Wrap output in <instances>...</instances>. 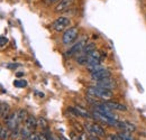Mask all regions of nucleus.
I'll return each mask as SVG.
<instances>
[{
	"instance_id": "f257e3e1",
	"label": "nucleus",
	"mask_w": 146,
	"mask_h": 140,
	"mask_svg": "<svg viewBox=\"0 0 146 140\" xmlns=\"http://www.w3.org/2000/svg\"><path fill=\"white\" fill-rule=\"evenodd\" d=\"M87 93H88L89 95H92V96L98 98V99H101V100H104V101H110V99L112 98V92H111V90L100 88V87H97V85L87 88Z\"/></svg>"
},
{
	"instance_id": "f03ea898",
	"label": "nucleus",
	"mask_w": 146,
	"mask_h": 140,
	"mask_svg": "<svg viewBox=\"0 0 146 140\" xmlns=\"http://www.w3.org/2000/svg\"><path fill=\"white\" fill-rule=\"evenodd\" d=\"M78 35H79V29L78 27H71L69 29H66L64 32V34L62 36V42L65 46H69V45H72L73 43L78 38Z\"/></svg>"
},
{
	"instance_id": "7ed1b4c3",
	"label": "nucleus",
	"mask_w": 146,
	"mask_h": 140,
	"mask_svg": "<svg viewBox=\"0 0 146 140\" xmlns=\"http://www.w3.org/2000/svg\"><path fill=\"white\" fill-rule=\"evenodd\" d=\"M84 129L87 130V132L89 135H93V136H98V137H105L106 136V131L104 128H101L99 124L97 123H90L86 122L84 123Z\"/></svg>"
},
{
	"instance_id": "20e7f679",
	"label": "nucleus",
	"mask_w": 146,
	"mask_h": 140,
	"mask_svg": "<svg viewBox=\"0 0 146 140\" xmlns=\"http://www.w3.org/2000/svg\"><path fill=\"white\" fill-rule=\"evenodd\" d=\"M71 25V19L68 17H58L52 25L53 29L55 32L60 33V32H63L64 29H66L69 26Z\"/></svg>"
},
{
	"instance_id": "39448f33",
	"label": "nucleus",
	"mask_w": 146,
	"mask_h": 140,
	"mask_svg": "<svg viewBox=\"0 0 146 140\" xmlns=\"http://www.w3.org/2000/svg\"><path fill=\"white\" fill-rule=\"evenodd\" d=\"M5 122H6V125L13 131L15 130L16 128H18L19 125V120H18V116H17V112H13V113H9L5 119Z\"/></svg>"
},
{
	"instance_id": "423d86ee",
	"label": "nucleus",
	"mask_w": 146,
	"mask_h": 140,
	"mask_svg": "<svg viewBox=\"0 0 146 140\" xmlns=\"http://www.w3.org/2000/svg\"><path fill=\"white\" fill-rule=\"evenodd\" d=\"M69 111L73 113L75 117H81V118H86V119H92L93 116H92L91 112L82 109V108H79V106H69Z\"/></svg>"
},
{
	"instance_id": "0eeeda50",
	"label": "nucleus",
	"mask_w": 146,
	"mask_h": 140,
	"mask_svg": "<svg viewBox=\"0 0 146 140\" xmlns=\"http://www.w3.org/2000/svg\"><path fill=\"white\" fill-rule=\"evenodd\" d=\"M86 44H87L86 39H83V40H80V42L75 43L74 45H72V46L70 47V50L65 53V55H66L68 57H72V56L76 55V54H80V53L82 52V50H83V47H84V45H86Z\"/></svg>"
},
{
	"instance_id": "6e6552de",
	"label": "nucleus",
	"mask_w": 146,
	"mask_h": 140,
	"mask_svg": "<svg viewBox=\"0 0 146 140\" xmlns=\"http://www.w3.org/2000/svg\"><path fill=\"white\" fill-rule=\"evenodd\" d=\"M87 58H88V65H91V64H100L104 57H102V53L96 50L87 54Z\"/></svg>"
},
{
	"instance_id": "1a4fd4ad",
	"label": "nucleus",
	"mask_w": 146,
	"mask_h": 140,
	"mask_svg": "<svg viewBox=\"0 0 146 140\" xmlns=\"http://www.w3.org/2000/svg\"><path fill=\"white\" fill-rule=\"evenodd\" d=\"M96 85H97V87H100V88H107V90H113V88H117V83H116V81L112 80L111 77H107V79L97 81Z\"/></svg>"
},
{
	"instance_id": "9d476101",
	"label": "nucleus",
	"mask_w": 146,
	"mask_h": 140,
	"mask_svg": "<svg viewBox=\"0 0 146 140\" xmlns=\"http://www.w3.org/2000/svg\"><path fill=\"white\" fill-rule=\"evenodd\" d=\"M90 77L93 81H100V80H104V79H107V77H111V73H110V71L102 69V70L97 71L94 73H91Z\"/></svg>"
},
{
	"instance_id": "9b49d317",
	"label": "nucleus",
	"mask_w": 146,
	"mask_h": 140,
	"mask_svg": "<svg viewBox=\"0 0 146 140\" xmlns=\"http://www.w3.org/2000/svg\"><path fill=\"white\" fill-rule=\"evenodd\" d=\"M74 0H60L58 3L55 6V13H63L66 11L69 8H71Z\"/></svg>"
},
{
	"instance_id": "f8f14e48",
	"label": "nucleus",
	"mask_w": 146,
	"mask_h": 140,
	"mask_svg": "<svg viewBox=\"0 0 146 140\" xmlns=\"http://www.w3.org/2000/svg\"><path fill=\"white\" fill-rule=\"evenodd\" d=\"M105 103L109 106L111 110H116V111H127V106L125 104H121L119 102L116 101H105Z\"/></svg>"
},
{
	"instance_id": "ddd939ff",
	"label": "nucleus",
	"mask_w": 146,
	"mask_h": 140,
	"mask_svg": "<svg viewBox=\"0 0 146 140\" xmlns=\"http://www.w3.org/2000/svg\"><path fill=\"white\" fill-rule=\"evenodd\" d=\"M25 127H27L29 130L34 131L37 127H38L36 118H35L34 116H28V118H27L26 121H25Z\"/></svg>"
},
{
	"instance_id": "4468645a",
	"label": "nucleus",
	"mask_w": 146,
	"mask_h": 140,
	"mask_svg": "<svg viewBox=\"0 0 146 140\" xmlns=\"http://www.w3.org/2000/svg\"><path fill=\"white\" fill-rule=\"evenodd\" d=\"M9 110H10L9 104H7V103H5V102H2V103H1V108H0V116H1V119H2V120H3V119L9 114Z\"/></svg>"
},
{
	"instance_id": "2eb2a0df",
	"label": "nucleus",
	"mask_w": 146,
	"mask_h": 140,
	"mask_svg": "<svg viewBox=\"0 0 146 140\" xmlns=\"http://www.w3.org/2000/svg\"><path fill=\"white\" fill-rule=\"evenodd\" d=\"M11 133H10V129L6 125H1V135H0V137H1V140H8L9 137H11L10 136Z\"/></svg>"
},
{
	"instance_id": "dca6fc26",
	"label": "nucleus",
	"mask_w": 146,
	"mask_h": 140,
	"mask_svg": "<svg viewBox=\"0 0 146 140\" xmlns=\"http://www.w3.org/2000/svg\"><path fill=\"white\" fill-rule=\"evenodd\" d=\"M32 133H33V131L29 130L27 127H24V128H21V130H20V137H21L23 140H27L31 137Z\"/></svg>"
},
{
	"instance_id": "f3484780",
	"label": "nucleus",
	"mask_w": 146,
	"mask_h": 140,
	"mask_svg": "<svg viewBox=\"0 0 146 140\" xmlns=\"http://www.w3.org/2000/svg\"><path fill=\"white\" fill-rule=\"evenodd\" d=\"M93 51H96V45H94V43H89V44H86L84 45V47H83V50H82V54H89V53L93 52Z\"/></svg>"
},
{
	"instance_id": "a211bd4d",
	"label": "nucleus",
	"mask_w": 146,
	"mask_h": 140,
	"mask_svg": "<svg viewBox=\"0 0 146 140\" xmlns=\"http://www.w3.org/2000/svg\"><path fill=\"white\" fill-rule=\"evenodd\" d=\"M17 116H18V120L20 123L23 122V121H26V119L28 118V113L24 109H20V110L17 111Z\"/></svg>"
},
{
	"instance_id": "6ab92c4d",
	"label": "nucleus",
	"mask_w": 146,
	"mask_h": 140,
	"mask_svg": "<svg viewBox=\"0 0 146 140\" xmlns=\"http://www.w3.org/2000/svg\"><path fill=\"white\" fill-rule=\"evenodd\" d=\"M102 69H105L101 64H91V65H87V70L89 71V73L91 74V73H94V72H97V71H100L102 70Z\"/></svg>"
},
{
	"instance_id": "aec40b11",
	"label": "nucleus",
	"mask_w": 146,
	"mask_h": 140,
	"mask_svg": "<svg viewBox=\"0 0 146 140\" xmlns=\"http://www.w3.org/2000/svg\"><path fill=\"white\" fill-rule=\"evenodd\" d=\"M37 123H38V127H40V128L44 129V130H46V129L48 128V122H47V120H46L45 118H43V117H40V118L37 119Z\"/></svg>"
},
{
	"instance_id": "412c9836",
	"label": "nucleus",
	"mask_w": 146,
	"mask_h": 140,
	"mask_svg": "<svg viewBox=\"0 0 146 140\" xmlns=\"http://www.w3.org/2000/svg\"><path fill=\"white\" fill-rule=\"evenodd\" d=\"M125 125H124V130L125 131H128V132H134L136 131V127L133 124V123L128 122V121H124Z\"/></svg>"
},
{
	"instance_id": "4be33fe9",
	"label": "nucleus",
	"mask_w": 146,
	"mask_h": 140,
	"mask_svg": "<svg viewBox=\"0 0 146 140\" xmlns=\"http://www.w3.org/2000/svg\"><path fill=\"white\" fill-rule=\"evenodd\" d=\"M14 85L16 88H26L27 87V81H25V80H16V81H14Z\"/></svg>"
},
{
	"instance_id": "5701e85b",
	"label": "nucleus",
	"mask_w": 146,
	"mask_h": 140,
	"mask_svg": "<svg viewBox=\"0 0 146 140\" xmlns=\"http://www.w3.org/2000/svg\"><path fill=\"white\" fill-rule=\"evenodd\" d=\"M119 135L121 136L123 140H134V138L131 137V135H130L128 131H125V130H123V131H121Z\"/></svg>"
},
{
	"instance_id": "b1692460",
	"label": "nucleus",
	"mask_w": 146,
	"mask_h": 140,
	"mask_svg": "<svg viewBox=\"0 0 146 140\" xmlns=\"http://www.w3.org/2000/svg\"><path fill=\"white\" fill-rule=\"evenodd\" d=\"M107 140H123L119 133H110L107 136Z\"/></svg>"
},
{
	"instance_id": "393cba45",
	"label": "nucleus",
	"mask_w": 146,
	"mask_h": 140,
	"mask_svg": "<svg viewBox=\"0 0 146 140\" xmlns=\"http://www.w3.org/2000/svg\"><path fill=\"white\" fill-rule=\"evenodd\" d=\"M7 44H8V39H7V37L1 36V37H0V46H1V48H3Z\"/></svg>"
},
{
	"instance_id": "a878e982",
	"label": "nucleus",
	"mask_w": 146,
	"mask_h": 140,
	"mask_svg": "<svg viewBox=\"0 0 146 140\" xmlns=\"http://www.w3.org/2000/svg\"><path fill=\"white\" fill-rule=\"evenodd\" d=\"M72 124H73V127L81 133V132H83V129H84V127L82 128V127H80V123L79 122H75V121H72Z\"/></svg>"
},
{
	"instance_id": "bb28decb",
	"label": "nucleus",
	"mask_w": 146,
	"mask_h": 140,
	"mask_svg": "<svg viewBox=\"0 0 146 140\" xmlns=\"http://www.w3.org/2000/svg\"><path fill=\"white\" fill-rule=\"evenodd\" d=\"M79 140H89V135L84 133V132H81L79 135Z\"/></svg>"
},
{
	"instance_id": "cd10ccee",
	"label": "nucleus",
	"mask_w": 146,
	"mask_h": 140,
	"mask_svg": "<svg viewBox=\"0 0 146 140\" xmlns=\"http://www.w3.org/2000/svg\"><path fill=\"white\" fill-rule=\"evenodd\" d=\"M89 140H100L98 136H93V135H89Z\"/></svg>"
},
{
	"instance_id": "c85d7f7f",
	"label": "nucleus",
	"mask_w": 146,
	"mask_h": 140,
	"mask_svg": "<svg viewBox=\"0 0 146 140\" xmlns=\"http://www.w3.org/2000/svg\"><path fill=\"white\" fill-rule=\"evenodd\" d=\"M39 140H47V136L44 135V133H40L39 135Z\"/></svg>"
},
{
	"instance_id": "c756f323",
	"label": "nucleus",
	"mask_w": 146,
	"mask_h": 140,
	"mask_svg": "<svg viewBox=\"0 0 146 140\" xmlns=\"http://www.w3.org/2000/svg\"><path fill=\"white\" fill-rule=\"evenodd\" d=\"M57 1H60V0H45V2H46L47 5H51V3H55V2H57Z\"/></svg>"
},
{
	"instance_id": "7c9ffc66",
	"label": "nucleus",
	"mask_w": 146,
	"mask_h": 140,
	"mask_svg": "<svg viewBox=\"0 0 146 140\" xmlns=\"http://www.w3.org/2000/svg\"><path fill=\"white\" fill-rule=\"evenodd\" d=\"M16 75H17V76H23V75H24V73H17V74H16Z\"/></svg>"
},
{
	"instance_id": "2f4dec72",
	"label": "nucleus",
	"mask_w": 146,
	"mask_h": 140,
	"mask_svg": "<svg viewBox=\"0 0 146 140\" xmlns=\"http://www.w3.org/2000/svg\"><path fill=\"white\" fill-rule=\"evenodd\" d=\"M61 139L62 140H69L68 138H65V137H63V136H61Z\"/></svg>"
},
{
	"instance_id": "473e14b6",
	"label": "nucleus",
	"mask_w": 146,
	"mask_h": 140,
	"mask_svg": "<svg viewBox=\"0 0 146 140\" xmlns=\"http://www.w3.org/2000/svg\"><path fill=\"white\" fill-rule=\"evenodd\" d=\"M145 18H146V16H145Z\"/></svg>"
}]
</instances>
